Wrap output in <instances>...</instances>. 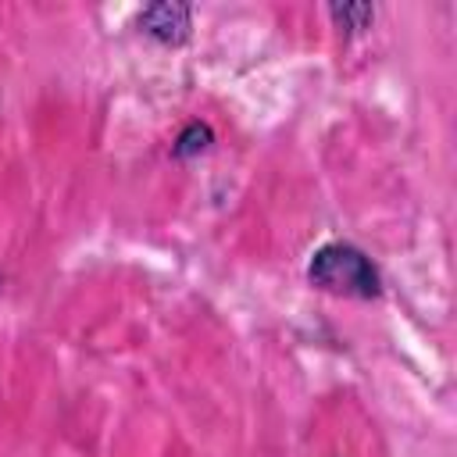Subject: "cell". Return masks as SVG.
<instances>
[{"mask_svg":"<svg viewBox=\"0 0 457 457\" xmlns=\"http://www.w3.org/2000/svg\"><path fill=\"white\" fill-rule=\"evenodd\" d=\"M211 143H214V129H211L207 121H189V125L175 136V143H171V157H175V161L196 157V154H204Z\"/></svg>","mask_w":457,"mask_h":457,"instance_id":"cell-3","label":"cell"},{"mask_svg":"<svg viewBox=\"0 0 457 457\" xmlns=\"http://www.w3.org/2000/svg\"><path fill=\"white\" fill-rule=\"evenodd\" d=\"M307 278L321 293L346 296V300H375L382 296V275L378 264L346 239L321 243L307 261Z\"/></svg>","mask_w":457,"mask_h":457,"instance_id":"cell-1","label":"cell"},{"mask_svg":"<svg viewBox=\"0 0 457 457\" xmlns=\"http://www.w3.org/2000/svg\"><path fill=\"white\" fill-rule=\"evenodd\" d=\"M328 18L336 21L339 32H361L375 21V4H353V0L328 4Z\"/></svg>","mask_w":457,"mask_h":457,"instance_id":"cell-4","label":"cell"},{"mask_svg":"<svg viewBox=\"0 0 457 457\" xmlns=\"http://www.w3.org/2000/svg\"><path fill=\"white\" fill-rule=\"evenodd\" d=\"M136 25L139 32H146L150 39L164 46H182L193 36V7L182 0H157V4L139 7Z\"/></svg>","mask_w":457,"mask_h":457,"instance_id":"cell-2","label":"cell"}]
</instances>
